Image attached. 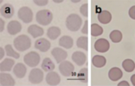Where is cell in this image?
<instances>
[{
  "instance_id": "obj_1",
  "label": "cell",
  "mask_w": 135,
  "mask_h": 86,
  "mask_svg": "<svg viewBox=\"0 0 135 86\" xmlns=\"http://www.w3.org/2000/svg\"><path fill=\"white\" fill-rule=\"evenodd\" d=\"M82 25L81 18L77 14H71L66 19V27L67 29L72 32L78 31Z\"/></svg>"
},
{
  "instance_id": "obj_2",
  "label": "cell",
  "mask_w": 135,
  "mask_h": 86,
  "mask_svg": "<svg viewBox=\"0 0 135 86\" xmlns=\"http://www.w3.org/2000/svg\"><path fill=\"white\" fill-rule=\"evenodd\" d=\"M14 47L17 49V51L23 52L25 50H28L31 46V41L29 36H27L25 35H22L14 40Z\"/></svg>"
},
{
  "instance_id": "obj_3",
  "label": "cell",
  "mask_w": 135,
  "mask_h": 86,
  "mask_svg": "<svg viewBox=\"0 0 135 86\" xmlns=\"http://www.w3.org/2000/svg\"><path fill=\"white\" fill-rule=\"evenodd\" d=\"M36 19L39 24L44 25V26H47L52 22L53 14L49 10H42L36 13Z\"/></svg>"
},
{
  "instance_id": "obj_4",
  "label": "cell",
  "mask_w": 135,
  "mask_h": 86,
  "mask_svg": "<svg viewBox=\"0 0 135 86\" xmlns=\"http://www.w3.org/2000/svg\"><path fill=\"white\" fill-rule=\"evenodd\" d=\"M40 55L36 52H30L23 57V61L30 67H36L40 62Z\"/></svg>"
},
{
  "instance_id": "obj_5",
  "label": "cell",
  "mask_w": 135,
  "mask_h": 86,
  "mask_svg": "<svg viewBox=\"0 0 135 86\" xmlns=\"http://www.w3.org/2000/svg\"><path fill=\"white\" fill-rule=\"evenodd\" d=\"M18 17L20 20H22L23 23H29L33 19V12L31 9H30L27 6H23L18 10Z\"/></svg>"
},
{
  "instance_id": "obj_6",
  "label": "cell",
  "mask_w": 135,
  "mask_h": 86,
  "mask_svg": "<svg viewBox=\"0 0 135 86\" xmlns=\"http://www.w3.org/2000/svg\"><path fill=\"white\" fill-rule=\"evenodd\" d=\"M44 79V72L38 68H34L30 71L29 76V81L31 84H40Z\"/></svg>"
},
{
  "instance_id": "obj_7",
  "label": "cell",
  "mask_w": 135,
  "mask_h": 86,
  "mask_svg": "<svg viewBox=\"0 0 135 86\" xmlns=\"http://www.w3.org/2000/svg\"><path fill=\"white\" fill-rule=\"evenodd\" d=\"M75 67L69 61H62L59 64V71L61 74L64 77H70L74 72Z\"/></svg>"
},
{
  "instance_id": "obj_8",
  "label": "cell",
  "mask_w": 135,
  "mask_h": 86,
  "mask_svg": "<svg viewBox=\"0 0 135 86\" xmlns=\"http://www.w3.org/2000/svg\"><path fill=\"white\" fill-rule=\"evenodd\" d=\"M110 47V44L106 39H99L94 43V48L99 53H106L108 51Z\"/></svg>"
},
{
  "instance_id": "obj_9",
  "label": "cell",
  "mask_w": 135,
  "mask_h": 86,
  "mask_svg": "<svg viewBox=\"0 0 135 86\" xmlns=\"http://www.w3.org/2000/svg\"><path fill=\"white\" fill-rule=\"evenodd\" d=\"M51 54H52V56L55 58V60H56L57 63L62 62V61H64V60H66V58L68 57L67 52L59 47H55L53 50H52Z\"/></svg>"
},
{
  "instance_id": "obj_10",
  "label": "cell",
  "mask_w": 135,
  "mask_h": 86,
  "mask_svg": "<svg viewBox=\"0 0 135 86\" xmlns=\"http://www.w3.org/2000/svg\"><path fill=\"white\" fill-rule=\"evenodd\" d=\"M8 33L11 35H15L22 30V25L17 21H11L7 25Z\"/></svg>"
},
{
  "instance_id": "obj_11",
  "label": "cell",
  "mask_w": 135,
  "mask_h": 86,
  "mask_svg": "<svg viewBox=\"0 0 135 86\" xmlns=\"http://www.w3.org/2000/svg\"><path fill=\"white\" fill-rule=\"evenodd\" d=\"M35 47L41 52H44H44H47L48 50H50V42L44 38L38 39L37 41H36L35 42Z\"/></svg>"
},
{
  "instance_id": "obj_12",
  "label": "cell",
  "mask_w": 135,
  "mask_h": 86,
  "mask_svg": "<svg viewBox=\"0 0 135 86\" xmlns=\"http://www.w3.org/2000/svg\"><path fill=\"white\" fill-rule=\"evenodd\" d=\"M46 82L49 85H57L61 82V78L57 72L51 71L46 76Z\"/></svg>"
},
{
  "instance_id": "obj_13",
  "label": "cell",
  "mask_w": 135,
  "mask_h": 86,
  "mask_svg": "<svg viewBox=\"0 0 135 86\" xmlns=\"http://www.w3.org/2000/svg\"><path fill=\"white\" fill-rule=\"evenodd\" d=\"M0 84L2 86H13L15 85V80L11 75L2 72L0 74Z\"/></svg>"
},
{
  "instance_id": "obj_14",
  "label": "cell",
  "mask_w": 135,
  "mask_h": 86,
  "mask_svg": "<svg viewBox=\"0 0 135 86\" xmlns=\"http://www.w3.org/2000/svg\"><path fill=\"white\" fill-rule=\"evenodd\" d=\"M26 72H27L26 66H24V64H22V63H17L13 68V73L18 78H24Z\"/></svg>"
},
{
  "instance_id": "obj_15",
  "label": "cell",
  "mask_w": 135,
  "mask_h": 86,
  "mask_svg": "<svg viewBox=\"0 0 135 86\" xmlns=\"http://www.w3.org/2000/svg\"><path fill=\"white\" fill-rule=\"evenodd\" d=\"M72 60L78 66H82V64H85L86 60H87V57H86V54L84 53L76 51L72 54Z\"/></svg>"
},
{
  "instance_id": "obj_16",
  "label": "cell",
  "mask_w": 135,
  "mask_h": 86,
  "mask_svg": "<svg viewBox=\"0 0 135 86\" xmlns=\"http://www.w3.org/2000/svg\"><path fill=\"white\" fill-rule=\"evenodd\" d=\"M0 11H1L2 16L5 18H7V19L12 17L14 15V8H13V6L10 4H5L3 5Z\"/></svg>"
},
{
  "instance_id": "obj_17",
  "label": "cell",
  "mask_w": 135,
  "mask_h": 86,
  "mask_svg": "<svg viewBox=\"0 0 135 86\" xmlns=\"http://www.w3.org/2000/svg\"><path fill=\"white\" fill-rule=\"evenodd\" d=\"M122 76H123L122 71L118 67H113L108 72V77L112 81H118L122 78Z\"/></svg>"
},
{
  "instance_id": "obj_18",
  "label": "cell",
  "mask_w": 135,
  "mask_h": 86,
  "mask_svg": "<svg viewBox=\"0 0 135 86\" xmlns=\"http://www.w3.org/2000/svg\"><path fill=\"white\" fill-rule=\"evenodd\" d=\"M15 64L14 60L10 59V58H6L0 63V71L1 72H9L12 69Z\"/></svg>"
},
{
  "instance_id": "obj_19",
  "label": "cell",
  "mask_w": 135,
  "mask_h": 86,
  "mask_svg": "<svg viewBox=\"0 0 135 86\" xmlns=\"http://www.w3.org/2000/svg\"><path fill=\"white\" fill-rule=\"evenodd\" d=\"M28 33L33 38H37L44 35V29L37 25H31L28 28Z\"/></svg>"
},
{
  "instance_id": "obj_20",
  "label": "cell",
  "mask_w": 135,
  "mask_h": 86,
  "mask_svg": "<svg viewBox=\"0 0 135 86\" xmlns=\"http://www.w3.org/2000/svg\"><path fill=\"white\" fill-rule=\"evenodd\" d=\"M59 45L66 49H70L74 45V41L70 36L64 35L59 40Z\"/></svg>"
},
{
  "instance_id": "obj_21",
  "label": "cell",
  "mask_w": 135,
  "mask_h": 86,
  "mask_svg": "<svg viewBox=\"0 0 135 86\" xmlns=\"http://www.w3.org/2000/svg\"><path fill=\"white\" fill-rule=\"evenodd\" d=\"M98 20H99L101 23L107 24V23H109L112 20V15L109 11L103 10L98 15Z\"/></svg>"
},
{
  "instance_id": "obj_22",
  "label": "cell",
  "mask_w": 135,
  "mask_h": 86,
  "mask_svg": "<svg viewBox=\"0 0 135 86\" xmlns=\"http://www.w3.org/2000/svg\"><path fill=\"white\" fill-rule=\"evenodd\" d=\"M106 62H107L106 58L104 56H101V55H95L92 59V64L95 67H97V68L103 67L106 64Z\"/></svg>"
},
{
  "instance_id": "obj_23",
  "label": "cell",
  "mask_w": 135,
  "mask_h": 86,
  "mask_svg": "<svg viewBox=\"0 0 135 86\" xmlns=\"http://www.w3.org/2000/svg\"><path fill=\"white\" fill-rule=\"evenodd\" d=\"M61 35V29L58 27H51L48 29L47 35L51 40H56Z\"/></svg>"
},
{
  "instance_id": "obj_24",
  "label": "cell",
  "mask_w": 135,
  "mask_h": 86,
  "mask_svg": "<svg viewBox=\"0 0 135 86\" xmlns=\"http://www.w3.org/2000/svg\"><path fill=\"white\" fill-rule=\"evenodd\" d=\"M42 68L45 72H51L55 69V64L52 62V60L50 58H45L42 61Z\"/></svg>"
},
{
  "instance_id": "obj_25",
  "label": "cell",
  "mask_w": 135,
  "mask_h": 86,
  "mask_svg": "<svg viewBox=\"0 0 135 86\" xmlns=\"http://www.w3.org/2000/svg\"><path fill=\"white\" fill-rule=\"evenodd\" d=\"M124 70L127 72H132L135 69V63L132 60H125L122 63Z\"/></svg>"
},
{
  "instance_id": "obj_26",
  "label": "cell",
  "mask_w": 135,
  "mask_h": 86,
  "mask_svg": "<svg viewBox=\"0 0 135 86\" xmlns=\"http://www.w3.org/2000/svg\"><path fill=\"white\" fill-rule=\"evenodd\" d=\"M109 37L111 39V41L114 43H118L119 41H121L122 40V34L119 30H113L109 35Z\"/></svg>"
},
{
  "instance_id": "obj_27",
  "label": "cell",
  "mask_w": 135,
  "mask_h": 86,
  "mask_svg": "<svg viewBox=\"0 0 135 86\" xmlns=\"http://www.w3.org/2000/svg\"><path fill=\"white\" fill-rule=\"evenodd\" d=\"M77 47L80 48H82L84 50H88V39L86 36H81V37L78 38L77 41H76Z\"/></svg>"
},
{
  "instance_id": "obj_28",
  "label": "cell",
  "mask_w": 135,
  "mask_h": 86,
  "mask_svg": "<svg viewBox=\"0 0 135 86\" xmlns=\"http://www.w3.org/2000/svg\"><path fill=\"white\" fill-rule=\"evenodd\" d=\"M4 50L6 51V54H7L8 57H13L15 59H19V57H20L19 53L12 48L11 45H10V44L6 45L4 47Z\"/></svg>"
},
{
  "instance_id": "obj_29",
  "label": "cell",
  "mask_w": 135,
  "mask_h": 86,
  "mask_svg": "<svg viewBox=\"0 0 135 86\" xmlns=\"http://www.w3.org/2000/svg\"><path fill=\"white\" fill-rule=\"evenodd\" d=\"M103 33V29L97 23H93L91 25V35L92 36H99Z\"/></svg>"
},
{
  "instance_id": "obj_30",
  "label": "cell",
  "mask_w": 135,
  "mask_h": 86,
  "mask_svg": "<svg viewBox=\"0 0 135 86\" xmlns=\"http://www.w3.org/2000/svg\"><path fill=\"white\" fill-rule=\"evenodd\" d=\"M78 79L80 81H81L82 83H87L88 81V69L83 68L80 71V72L78 73Z\"/></svg>"
},
{
  "instance_id": "obj_31",
  "label": "cell",
  "mask_w": 135,
  "mask_h": 86,
  "mask_svg": "<svg viewBox=\"0 0 135 86\" xmlns=\"http://www.w3.org/2000/svg\"><path fill=\"white\" fill-rule=\"evenodd\" d=\"M88 4H83L81 5V9H80V11H81V13L83 15L84 17H88Z\"/></svg>"
},
{
  "instance_id": "obj_32",
  "label": "cell",
  "mask_w": 135,
  "mask_h": 86,
  "mask_svg": "<svg viewBox=\"0 0 135 86\" xmlns=\"http://www.w3.org/2000/svg\"><path fill=\"white\" fill-rule=\"evenodd\" d=\"M36 5H39V6H44L46 4H48L49 1L48 0H34L33 1Z\"/></svg>"
},
{
  "instance_id": "obj_33",
  "label": "cell",
  "mask_w": 135,
  "mask_h": 86,
  "mask_svg": "<svg viewBox=\"0 0 135 86\" xmlns=\"http://www.w3.org/2000/svg\"><path fill=\"white\" fill-rule=\"evenodd\" d=\"M129 16L132 19L135 20V5L134 6H132L129 10Z\"/></svg>"
},
{
  "instance_id": "obj_34",
  "label": "cell",
  "mask_w": 135,
  "mask_h": 86,
  "mask_svg": "<svg viewBox=\"0 0 135 86\" xmlns=\"http://www.w3.org/2000/svg\"><path fill=\"white\" fill-rule=\"evenodd\" d=\"M88 22L86 21L84 23V26L82 28V30H81V32L83 34H88Z\"/></svg>"
},
{
  "instance_id": "obj_35",
  "label": "cell",
  "mask_w": 135,
  "mask_h": 86,
  "mask_svg": "<svg viewBox=\"0 0 135 86\" xmlns=\"http://www.w3.org/2000/svg\"><path fill=\"white\" fill-rule=\"evenodd\" d=\"M118 86H129V84H128V82L127 81H121L118 84Z\"/></svg>"
},
{
  "instance_id": "obj_36",
  "label": "cell",
  "mask_w": 135,
  "mask_h": 86,
  "mask_svg": "<svg viewBox=\"0 0 135 86\" xmlns=\"http://www.w3.org/2000/svg\"><path fill=\"white\" fill-rule=\"evenodd\" d=\"M0 23H1V28H0V31H3L4 30V22L3 21V19H0Z\"/></svg>"
},
{
  "instance_id": "obj_37",
  "label": "cell",
  "mask_w": 135,
  "mask_h": 86,
  "mask_svg": "<svg viewBox=\"0 0 135 86\" xmlns=\"http://www.w3.org/2000/svg\"><path fill=\"white\" fill-rule=\"evenodd\" d=\"M131 82H132V84H133V85L135 86V74H133L131 77Z\"/></svg>"
},
{
  "instance_id": "obj_38",
  "label": "cell",
  "mask_w": 135,
  "mask_h": 86,
  "mask_svg": "<svg viewBox=\"0 0 135 86\" xmlns=\"http://www.w3.org/2000/svg\"><path fill=\"white\" fill-rule=\"evenodd\" d=\"M0 50H1V55H0V59H3V56H4V49H3V47H0Z\"/></svg>"
},
{
  "instance_id": "obj_39",
  "label": "cell",
  "mask_w": 135,
  "mask_h": 86,
  "mask_svg": "<svg viewBox=\"0 0 135 86\" xmlns=\"http://www.w3.org/2000/svg\"><path fill=\"white\" fill-rule=\"evenodd\" d=\"M55 2H56V3H62V0H60V1H56V0H55Z\"/></svg>"
}]
</instances>
